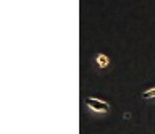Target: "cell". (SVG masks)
<instances>
[{"instance_id": "cell-1", "label": "cell", "mask_w": 155, "mask_h": 134, "mask_svg": "<svg viewBox=\"0 0 155 134\" xmlns=\"http://www.w3.org/2000/svg\"><path fill=\"white\" fill-rule=\"evenodd\" d=\"M86 103H87V107L92 108L94 112H100V113H108L110 112L108 103L102 102L99 99H86Z\"/></svg>"}, {"instance_id": "cell-2", "label": "cell", "mask_w": 155, "mask_h": 134, "mask_svg": "<svg viewBox=\"0 0 155 134\" xmlns=\"http://www.w3.org/2000/svg\"><path fill=\"white\" fill-rule=\"evenodd\" d=\"M95 61L99 63L100 68H105V66H108V57L104 55V54H99L95 57Z\"/></svg>"}, {"instance_id": "cell-3", "label": "cell", "mask_w": 155, "mask_h": 134, "mask_svg": "<svg viewBox=\"0 0 155 134\" xmlns=\"http://www.w3.org/2000/svg\"><path fill=\"white\" fill-rule=\"evenodd\" d=\"M142 97H144V99H152V97H155V89H149V90H145V92L142 94Z\"/></svg>"}]
</instances>
